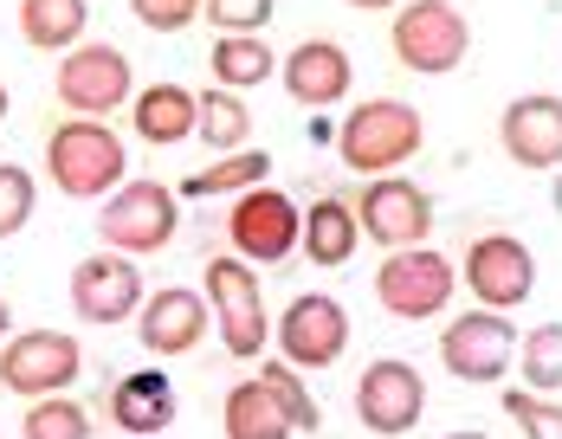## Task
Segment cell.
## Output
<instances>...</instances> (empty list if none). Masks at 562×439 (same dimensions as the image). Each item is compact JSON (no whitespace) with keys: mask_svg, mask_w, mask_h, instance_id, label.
Listing matches in <instances>:
<instances>
[{"mask_svg":"<svg viewBox=\"0 0 562 439\" xmlns=\"http://www.w3.org/2000/svg\"><path fill=\"white\" fill-rule=\"evenodd\" d=\"M123 168L130 149L104 116H65L46 136V181H53L65 201H98L123 188Z\"/></svg>","mask_w":562,"mask_h":439,"instance_id":"6da1fadb","label":"cell"},{"mask_svg":"<svg viewBox=\"0 0 562 439\" xmlns=\"http://www.w3.org/2000/svg\"><path fill=\"white\" fill-rule=\"evenodd\" d=\"M420 143H427V116L414 104H401V98H369V104H356L349 116L337 123V156L349 175H394L401 162H414L420 156Z\"/></svg>","mask_w":562,"mask_h":439,"instance_id":"7a4b0ae2","label":"cell"},{"mask_svg":"<svg viewBox=\"0 0 562 439\" xmlns=\"http://www.w3.org/2000/svg\"><path fill=\"white\" fill-rule=\"evenodd\" d=\"M389 46L407 71L447 78V71H459L465 53H472V20H465L452 0H401V7H394V26H389Z\"/></svg>","mask_w":562,"mask_h":439,"instance_id":"3957f363","label":"cell"},{"mask_svg":"<svg viewBox=\"0 0 562 439\" xmlns=\"http://www.w3.org/2000/svg\"><path fill=\"white\" fill-rule=\"evenodd\" d=\"M181 226V194L162 188V181H123L116 194H104V214H98V239L111 252H130V259H149L162 252Z\"/></svg>","mask_w":562,"mask_h":439,"instance_id":"277c9868","label":"cell"},{"mask_svg":"<svg viewBox=\"0 0 562 439\" xmlns=\"http://www.w3.org/2000/svg\"><path fill=\"white\" fill-rule=\"evenodd\" d=\"M452 291H459V272H452L447 252H434V246H401V252L382 259V272H375V304L389 311L394 324L440 317L452 304Z\"/></svg>","mask_w":562,"mask_h":439,"instance_id":"5b68a950","label":"cell"},{"mask_svg":"<svg viewBox=\"0 0 562 439\" xmlns=\"http://www.w3.org/2000/svg\"><path fill=\"white\" fill-rule=\"evenodd\" d=\"M53 98L71 110V116H111V110H123L136 98V78H130L123 46H111V40L71 46L53 71Z\"/></svg>","mask_w":562,"mask_h":439,"instance_id":"8992f818","label":"cell"},{"mask_svg":"<svg viewBox=\"0 0 562 439\" xmlns=\"http://www.w3.org/2000/svg\"><path fill=\"white\" fill-rule=\"evenodd\" d=\"M85 375V349L65 329H20L0 342V387L20 401H46Z\"/></svg>","mask_w":562,"mask_h":439,"instance_id":"52a82bcc","label":"cell"},{"mask_svg":"<svg viewBox=\"0 0 562 439\" xmlns=\"http://www.w3.org/2000/svg\"><path fill=\"white\" fill-rule=\"evenodd\" d=\"M207 272V304H214V324H221L226 356L252 362L266 342H272V317H266V297H259V278L239 252H221L201 266Z\"/></svg>","mask_w":562,"mask_h":439,"instance_id":"ba28073f","label":"cell"},{"mask_svg":"<svg viewBox=\"0 0 562 439\" xmlns=\"http://www.w3.org/2000/svg\"><path fill=\"white\" fill-rule=\"evenodd\" d=\"M304 239V214L297 201L279 194V188H246L233 194V214H226V246L246 259V266H279L297 252Z\"/></svg>","mask_w":562,"mask_h":439,"instance_id":"9c48e42d","label":"cell"},{"mask_svg":"<svg viewBox=\"0 0 562 439\" xmlns=\"http://www.w3.org/2000/svg\"><path fill=\"white\" fill-rule=\"evenodd\" d=\"M459 278L485 311H517L537 291V252L517 233H479L459 259Z\"/></svg>","mask_w":562,"mask_h":439,"instance_id":"30bf717a","label":"cell"},{"mask_svg":"<svg viewBox=\"0 0 562 439\" xmlns=\"http://www.w3.org/2000/svg\"><path fill=\"white\" fill-rule=\"evenodd\" d=\"M517 329L505 324V311H459L447 329H440V362H447V375H459V382L472 387H492L505 382L510 356H517Z\"/></svg>","mask_w":562,"mask_h":439,"instance_id":"8fae6325","label":"cell"},{"mask_svg":"<svg viewBox=\"0 0 562 439\" xmlns=\"http://www.w3.org/2000/svg\"><path fill=\"white\" fill-rule=\"evenodd\" d=\"M356 219H362V239H375L382 252H401V246H427L434 233V194L407 175H375L356 201Z\"/></svg>","mask_w":562,"mask_h":439,"instance_id":"7c38bea8","label":"cell"},{"mask_svg":"<svg viewBox=\"0 0 562 439\" xmlns=\"http://www.w3.org/2000/svg\"><path fill=\"white\" fill-rule=\"evenodd\" d=\"M420 414H427V375H420L414 362L382 356V362L362 369V382H356V420H362L369 434L401 439V434L420 427Z\"/></svg>","mask_w":562,"mask_h":439,"instance_id":"4fadbf2b","label":"cell"},{"mask_svg":"<svg viewBox=\"0 0 562 439\" xmlns=\"http://www.w3.org/2000/svg\"><path fill=\"white\" fill-rule=\"evenodd\" d=\"M272 329H279V356L291 369H330L349 349V311L330 291H297Z\"/></svg>","mask_w":562,"mask_h":439,"instance_id":"5bb4252c","label":"cell"},{"mask_svg":"<svg viewBox=\"0 0 562 439\" xmlns=\"http://www.w3.org/2000/svg\"><path fill=\"white\" fill-rule=\"evenodd\" d=\"M71 311H78V324H130L136 311H143V272H136V259L130 252H91L78 272H71Z\"/></svg>","mask_w":562,"mask_h":439,"instance_id":"9a60e30c","label":"cell"},{"mask_svg":"<svg viewBox=\"0 0 562 439\" xmlns=\"http://www.w3.org/2000/svg\"><path fill=\"white\" fill-rule=\"evenodd\" d=\"M279 78H284V98L304 110H330L349 98V78H356V65L342 53L330 33H311V40H297L291 53L279 58Z\"/></svg>","mask_w":562,"mask_h":439,"instance_id":"2e32d148","label":"cell"},{"mask_svg":"<svg viewBox=\"0 0 562 439\" xmlns=\"http://www.w3.org/2000/svg\"><path fill=\"white\" fill-rule=\"evenodd\" d=\"M207 324H214V304H201V291L162 284V291H149V304L136 311V342H143V356H188Z\"/></svg>","mask_w":562,"mask_h":439,"instance_id":"e0dca14e","label":"cell"},{"mask_svg":"<svg viewBox=\"0 0 562 439\" xmlns=\"http://www.w3.org/2000/svg\"><path fill=\"white\" fill-rule=\"evenodd\" d=\"M498 143L517 168H557L562 162V98L550 91H530V98H510L505 123H498Z\"/></svg>","mask_w":562,"mask_h":439,"instance_id":"ac0fdd59","label":"cell"},{"mask_svg":"<svg viewBox=\"0 0 562 439\" xmlns=\"http://www.w3.org/2000/svg\"><path fill=\"white\" fill-rule=\"evenodd\" d=\"M194 123H201V98H194L188 85H149V91L130 98V130H136L149 149H175V143H188Z\"/></svg>","mask_w":562,"mask_h":439,"instance_id":"d6986e66","label":"cell"},{"mask_svg":"<svg viewBox=\"0 0 562 439\" xmlns=\"http://www.w3.org/2000/svg\"><path fill=\"white\" fill-rule=\"evenodd\" d=\"M111 420L130 439H156L162 427H175V382L162 369H143V375H123L111 387Z\"/></svg>","mask_w":562,"mask_h":439,"instance_id":"ffe728a7","label":"cell"},{"mask_svg":"<svg viewBox=\"0 0 562 439\" xmlns=\"http://www.w3.org/2000/svg\"><path fill=\"white\" fill-rule=\"evenodd\" d=\"M356 246H362L356 201L324 194V201H311V207H304V259H311V266L337 272V266H349V259H356Z\"/></svg>","mask_w":562,"mask_h":439,"instance_id":"44dd1931","label":"cell"},{"mask_svg":"<svg viewBox=\"0 0 562 439\" xmlns=\"http://www.w3.org/2000/svg\"><path fill=\"white\" fill-rule=\"evenodd\" d=\"M85 26H91V7L85 0H20V40L33 53H71L85 46Z\"/></svg>","mask_w":562,"mask_h":439,"instance_id":"7402d4cb","label":"cell"},{"mask_svg":"<svg viewBox=\"0 0 562 439\" xmlns=\"http://www.w3.org/2000/svg\"><path fill=\"white\" fill-rule=\"evenodd\" d=\"M221 427H226V439H291V420H284L279 401L266 394L259 375H252V382H239V387H226Z\"/></svg>","mask_w":562,"mask_h":439,"instance_id":"603a6c76","label":"cell"},{"mask_svg":"<svg viewBox=\"0 0 562 439\" xmlns=\"http://www.w3.org/2000/svg\"><path fill=\"white\" fill-rule=\"evenodd\" d=\"M266 175H272V156L266 149H233L221 156L214 168H194L175 194L181 201H214V194H246V188H266Z\"/></svg>","mask_w":562,"mask_h":439,"instance_id":"cb8c5ba5","label":"cell"},{"mask_svg":"<svg viewBox=\"0 0 562 439\" xmlns=\"http://www.w3.org/2000/svg\"><path fill=\"white\" fill-rule=\"evenodd\" d=\"M207 65H214V78H221V91H252V85H266V78L279 71V58H272V46H266L259 33H221Z\"/></svg>","mask_w":562,"mask_h":439,"instance_id":"d4e9b609","label":"cell"},{"mask_svg":"<svg viewBox=\"0 0 562 439\" xmlns=\"http://www.w3.org/2000/svg\"><path fill=\"white\" fill-rule=\"evenodd\" d=\"M201 143L207 149H221V156H233V149H246L252 143V110H246V98L239 91H201Z\"/></svg>","mask_w":562,"mask_h":439,"instance_id":"484cf974","label":"cell"},{"mask_svg":"<svg viewBox=\"0 0 562 439\" xmlns=\"http://www.w3.org/2000/svg\"><path fill=\"white\" fill-rule=\"evenodd\" d=\"M259 382H266V394L284 407V420H291V434H317L324 427V407L311 401V387H304V375L284 362V356H272L266 369H259Z\"/></svg>","mask_w":562,"mask_h":439,"instance_id":"4316f807","label":"cell"},{"mask_svg":"<svg viewBox=\"0 0 562 439\" xmlns=\"http://www.w3.org/2000/svg\"><path fill=\"white\" fill-rule=\"evenodd\" d=\"M517 362H524V387L530 394H562V324H537L517 342Z\"/></svg>","mask_w":562,"mask_h":439,"instance_id":"83f0119b","label":"cell"},{"mask_svg":"<svg viewBox=\"0 0 562 439\" xmlns=\"http://www.w3.org/2000/svg\"><path fill=\"white\" fill-rule=\"evenodd\" d=\"M20 439H91V414L71 401V394H46V401H26V420Z\"/></svg>","mask_w":562,"mask_h":439,"instance_id":"f1b7e54d","label":"cell"},{"mask_svg":"<svg viewBox=\"0 0 562 439\" xmlns=\"http://www.w3.org/2000/svg\"><path fill=\"white\" fill-rule=\"evenodd\" d=\"M279 0H201V20L214 33H266Z\"/></svg>","mask_w":562,"mask_h":439,"instance_id":"f546056e","label":"cell"},{"mask_svg":"<svg viewBox=\"0 0 562 439\" xmlns=\"http://www.w3.org/2000/svg\"><path fill=\"white\" fill-rule=\"evenodd\" d=\"M33 201H40L33 175L20 162H0V239H13V233L33 219Z\"/></svg>","mask_w":562,"mask_h":439,"instance_id":"4dcf8cb0","label":"cell"},{"mask_svg":"<svg viewBox=\"0 0 562 439\" xmlns=\"http://www.w3.org/2000/svg\"><path fill=\"white\" fill-rule=\"evenodd\" d=\"M505 414L510 420H524L530 439H562V401L557 394H530V387H505Z\"/></svg>","mask_w":562,"mask_h":439,"instance_id":"1f68e13d","label":"cell"},{"mask_svg":"<svg viewBox=\"0 0 562 439\" xmlns=\"http://www.w3.org/2000/svg\"><path fill=\"white\" fill-rule=\"evenodd\" d=\"M130 13H136L149 33H181V26L201 13V0H130Z\"/></svg>","mask_w":562,"mask_h":439,"instance_id":"d6a6232c","label":"cell"},{"mask_svg":"<svg viewBox=\"0 0 562 439\" xmlns=\"http://www.w3.org/2000/svg\"><path fill=\"white\" fill-rule=\"evenodd\" d=\"M356 13H389V7H401V0H349Z\"/></svg>","mask_w":562,"mask_h":439,"instance_id":"836d02e7","label":"cell"},{"mask_svg":"<svg viewBox=\"0 0 562 439\" xmlns=\"http://www.w3.org/2000/svg\"><path fill=\"white\" fill-rule=\"evenodd\" d=\"M13 336V311H7V297H0V342Z\"/></svg>","mask_w":562,"mask_h":439,"instance_id":"e575fe53","label":"cell"},{"mask_svg":"<svg viewBox=\"0 0 562 439\" xmlns=\"http://www.w3.org/2000/svg\"><path fill=\"white\" fill-rule=\"evenodd\" d=\"M447 439H485V434H479V427H459V434H447Z\"/></svg>","mask_w":562,"mask_h":439,"instance_id":"d590c367","label":"cell"},{"mask_svg":"<svg viewBox=\"0 0 562 439\" xmlns=\"http://www.w3.org/2000/svg\"><path fill=\"white\" fill-rule=\"evenodd\" d=\"M0 116H7V85H0Z\"/></svg>","mask_w":562,"mask_h":439,"instance_id":"8d00e7d4","label":"cell"},{"mask_svg":"<svg viewBox=\"0 0 562 439\" xmlns=\"http://www.w3.org/2000/svg\"><path fill=\"white\" fill-rule=\"evenodd\" d=\"M156 439H162V434H156Z\"/></svg>","mask_w":562,"mask_h":439,"instance_id":"74e56055","label":"cell"}]
</instances>
